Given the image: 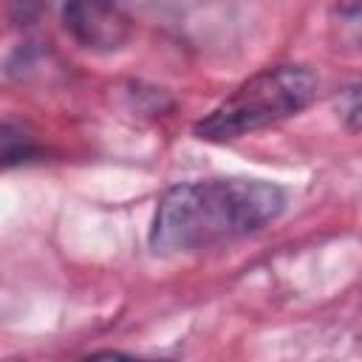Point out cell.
Returning <instances> with one entry per match:
<instances>
[{
	"label": "cell",
	"instance_id": "2",
	"mask_svg": "<svg viewBox=\"0 0 362 362\" xmlns=\"http://www.w3.org/2000/svg\"><path fill=\"white\" fill-rule=\"evenodd\" d=\"M320 76L305 62H274L235 85L209 113L192 124V136L206 144H232L272 130L314 105Z\"/></svg>",
	"mask_w": 362,
	"mask_h": 362
},
{
	"label": "cell",
	"instance_id": "5",
	"mask_svg": "<svg viewBox=\"0 0 362 362\" xmlns=\"http://www.w3.org/2000/svg\"><path fill=\"white\" fill-rule=\"evenodd\" d=\"M337 116L348 133H362V79H351L337 90Z\"/></svg>",
	"mask_w": 362,
	"mask_h": 362
},
{
	"label": "cell",
	"instance_id": "6",
	"mask_svg": "<svg viewBox=\"0 0 362 362\" xmlns=\"http://www.w3.org/2000/svg\"><path fill=\"white\" fill-rule=\"evenodd\" d=\"M74 362H173L167 356H147V354H130V351H116V348H102L90 351Z\"/></svg>",
	"mask_w": 362,
	"mask_h": 362
},
{
	"label": "cell",
	"instance_id": "4",
	"mask_svg": "<svg viewBox=\"0 0 362 362\" xmlns=\"http://www.w3.org/2000/svg\"><path fill=\"white\" fill-rule=\"evenodd\" d=\"M3 167L11 170V167H23V164H31V161H40L42 158V147L37 141V136L23 124V122H14L11 116H6L3 122Z\"/></svg>",
	"mask_w": 362,
	"mask_h": 362
},
{
	"label": "cell",
	"instance_id": "3",
	"mask_svg": "<svg viewBox=\"0 0 362 362\" xmlns=\"http://www.w3.org/2000/svg\"><path fill=\"white\" fill-rule=\"evenodd\" d=\"M62 31L90 54H116L133 37V20L113 3H62Z\"/></svg>",
	"mask_w": 362,
	"mask_h": 362
},
{
	"label": "cell",
	"instance_id": "1",
	"mask_svg": "<svg viewBox=\"0 0 362 362\" xmlns=\"http://www.w3.org/2000/svg\"><path fill=\"white\" fill-rule=\"evenodd\" d=\"M288 206V189L249 175H209L167 187L153 209L147 246L156 255H198L238 243L272 226Z\"/></svg>",
	"mask_w": 362,
	"mask_h": 362
}]
</instances>
